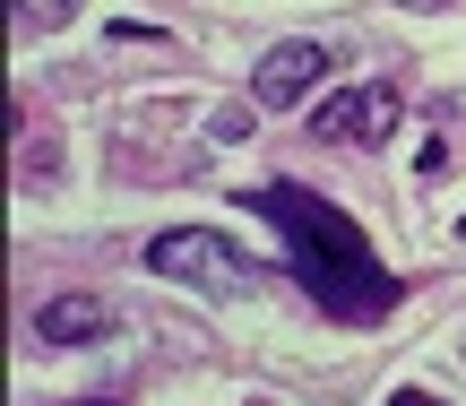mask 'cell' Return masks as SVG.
<instances>
[{"label": "cell", "instance_id": "3", "mask_svg": "<svg viewBox=\"0 0 466 406\" xmlns=\"http://www.w3.org/2000/svg\"><path fill=\"white\" fill-rule=\"evenodd\" d=\"M319 69H329V52L319 44H268L259 52V69H250V104H259V113H285V104H302L319 86Z\"/></svg>", "mask_w": 466, "mask_h": 406}, {"label": "cell", "instance_id": "5", "mask_svg": "<svg viewBox=\"0 0 466 406\" xmlns=\"http://www.w3.org/2000/svg\"><path fill=\"white\" fill-rule=\"evenodd\" d=\"M311 138H337V147H363V86H346V96H329L311 113Z\"/></svg>", "mask_w": 466, "mask_h": 406}, {"label": "cell", "instance_id": "11", "mask_svg": "<svg viewBox=\"0 0 466 406\" xmlns=\"http://www.w3.org/2000/svg\"><path fill=\"white\" fill-rule=\"evenodd\" d=\"M458 251H466V225H458Z\"/></svg>", "mask_w": 466, "mask_h": 406}, {"label": "cell", "instance_id": "7", "mask_svg": "<svg viewBox=\"0 0 466 406\" xmlns=\"http://www.w3.org/2000/svg\"><path fill=\"white\" fill-rule=\"evenodd\" d=\"M78 0H17V26H69Z\"/></svg>", "mask_w": 466, "mask_h": 406}, {"label": "cell", "instance_id": "8", "mask_svg": "<svg viewBox=\"0 0 466 406\" xmlns=\"http://www.w3.org/2000/svg\"><path fill=\"white\" fill-rule=\"evenodd\" d=\"M389 406H441V398H423V390H389Z\"/></svg>", "mask_w": 466, "mask_h": 406}, {"label": "cell", "instance_id": "6", "mask_svg": "<svg viewBox=\"0 0 466 406\" xmlns=\"http://www.w3.org/2000/svg\"><path fill=\"white\" fill-rule=\"evenodd\" d=\"M398 121H406L398 86H389V78H371V86H363V147H380V138H398Z\"/></svg>", "mask_w": 466, "mask_h": 406}, {"label": "cell", "instance_id": "4", "mask_svg": "<svg viewBox=\"0 0 466 406\" xmlns=\"http://www.w3.org/2000/svg\"><path fill=\"white\" fill-rule=\"evenodd\" d=\"M104 338H113V311L96 294H52L35 311V346H104Z\"/></svg>", "mask_w": 466, "mask_h": 406}, {"label": "cell", "instance_id": "9", "mask_svg": "<svg viewBox=\"0 0 466 406\" xmlns=\"http://www.w3.org/2000/svg\"><path fill=\"white\" fill-rule=\"evenodd\" d=\"M398 9H450V0H398Z\"/></svg>", "mask_w": 466, "mask_h": 406}, {"label": "cell", "instance_id": "10", "mask_svg": "<svg viewBox=\"0 0 466 406\" xmlns=\"http://www.w3.org/2000/svg\"><path fill=\"white\" fill-rule=\"evenodd\" d=\"M69 406H113V398H69Z\"/></svg>", "mask_w": 466, "mask_h": 406}, {"label": "cell", "instance_id": "2", "mask_svg": "<svg viewBox=\"0 0 466 406\" xmlns=\"http://www.w3.org/2000/svg\"><path fill=\"white\" fill-rule=\"evenodd\" d=\"M147 269L165 277V286H190V294H208V303H233L242 277H250V259L233 251L217 225H173V234L147 242Z\"/></svg>", "mask_w": 466, "mask_h": 406}, {"label": "cell", "instance_id": "1", "mask_svg": "<svg viewBox=\"0 0 466 406\" xmlns=\"http://www.w3.org/2000/svg\"><path fill=\"white\" fill-rule=\"evenodd\" d=\"M259 208H268V225L285 234V251H294L302 294H311L329 320H380V311H398L406 286L371 259V242L354 234V217L337 199H319V190H302V182H268Z\"/></svg>", "mask_w": 466, "mask_h": 406}]
</instances>
